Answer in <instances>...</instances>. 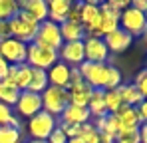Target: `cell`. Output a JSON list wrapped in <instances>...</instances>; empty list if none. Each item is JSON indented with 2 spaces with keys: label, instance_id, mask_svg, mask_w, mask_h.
<instances>
[{
  "label": "cell",
  "instance_id": "29",
  "mask_svg": "<svg viewBox=\"0 0 147 143\" xmlns=\"http://www.w3.org/2000/svg\"><path fill=\"white\" fill-rule=\"evenodd\" d=\"M20 12V4L16 0H0V20H10Z\"/></svg>",
  "mask_w": 147,
  "mask_h": 143
},
{
  "label": "cell",
  "instance_id": "35",
  "mask_svg": "<svg viewBox=\"0 0 147 143\" xmlns=\"http://www.w3.org/2000/svg\"><path fill=\"white\" fill-rule=\"evenodd\" d=\"M82 6H84V2H72L70 12H68V22L80 24V20H82Z\"/></svg>",
  "mask_w": 147,
  "mask_h": 143
},
{
  "label": "cell",
  "instance_id": "49",
  "mask_svg": "<svg viewBox=\"0 0 147 143\" xmlns=\"http://www.w3.org/2000/svg\"><path fill=\"white\" fill-rule=\"evenodd\" d=\"M145 18H147V12H145Z\"/></svg>",
  "mask_w": 147,
  "mask_h": 143
},
{
  "label": "cell",
  "instance_id": "23",
  "mask_svg": "<svg viewBox=\"0 0 147 143\" xmlns=\"http://www.w3.org/2000/svg\"><path fill=\"white\" fill-rule=\"evenodd\" d=\"M113 115H115V119L119 121V125H121V127H139V125H141L139 115H137V107L121 105Z\"/></svg>",
  "mask_w": 147,
  "mask_h": 143
},
{
  "label": "cell",
  "instance_id": "5",
  "mask_svg": "<svg viewBox=\"0 0 147 143\" xmlns=\"http://www.w3.org/2000/svg\"><path fill=\"white\" fill-rule=\"evenodd\" d=\"M56 127H58V117L50 115L48 111H40V113H36L34 117L28 119V125H26L30 137H32V139H42V141L48 139L50 133H52Z\"/></svg>",
  "mask_w": 147,
  "mask_h": 143
},
{
  "label": "cell",
  "instance_id": "40",
  "mask_svg": "<svg viewBox=\"0 0 147 143\" xmlns=\"http://www.w3.org/2000/svg\"><path fill=\"white\" fill-rule=\"evenodd\" d=\"M137 115L141 123H147V99H143L139 105H137Z\"/></svg>",
  "mask_w": 147,
  "mask_h": 143
},
{
  "label": "cell",
  "instance_id": "22",
  "mask_svg": "<svg viewBox=\"0 0 147 143\" xmlns=\"http://www.w3.org/2000/svg\"><path fill=\"white\" fill-rule=\"evenodd\" d=\"M60 34H62L64 42H84L86 40V32H84L82 24L68 22V20L60 24Z\"/></svg>",
  "mask_w": 147,
  "mask_h": 143
},
{
  "label": "cell",
  "instance_id": "11",
  "mask_svg": "<svg viewBox=\"0 0 147 143\" xmlns=\"http://www.w3.org/2000/svg\"><path fill=\"white\" fill-rule=\"evenodd\" d=\"M58 58H60V62H64L70 68H80L86 62L84 42H64L62 48L58 50Z\"/></svg>",
  "mask_w": 147,
  "mask_h": 143
},
{
  "label": "cell",
  "instance_id": "2",
  "mask_svg": "<svg viewBox=\"0 0 147 143\" xmlns=\"http://www.w3.org/2000/svg\"><path fill=\"white\" fill-rule=\"evenodd\" d=\"M8 24H10V36H12L14 40L24 42V44H32V42H34L36 32H38V26H40L32 16H28L22 10H20L14 18H10Z\"/></svg>",
  "mask_w": 147,
  "mask_h": 143
},
{
  "label": "cell",
  "instance_id": "37",
  "mask_svg": "<svg viewBox=\"0 0 147 143\" xmlns=\"http://www.w3.org/2000/svg\"><path fill=\"white\" fill-rule=\"evenodd\" d=\"M58 127L66 133V137H68V139H74V137H78V135H80V125H66V123H58Z\"/></svg>",
  "mask_w": 147,
  "mask_h": 143
},
{
  "label": "cell",
  "instance_id": "38",
  "mask_svg": "<svg viewBox=\"0 0 147 143\" xmlns=\"http://www.w3.org/2000/svg\"><path fill=\"white\" fill-rule=\"evenodd\" d=\"M107 4H109L113 10H117V12H123V10L129 6V0H107Z\"/></svg>",
  "mask_w": 147,
  "mask_h": 143
},
{
  "label": "cell",
  "instance_id": "25",
  "mask_svg": "<svg viewBox=\"0 0 147 143\" xmlns=\"http://www.w3.org/2000/svg\"><path fill=\"white\" fill-rule=\"evenodd\" d=\"M94 127L98 129L99 133H107V135H111V137H115V135L119 133V129H121L119 121L115 119L113 113H107V115H103V117L96 119V121H94Z\"/></svg>",
  "mask_w": 147,
  "mask_h": 143
},
{
  "label": "cell",
  "instance_id": "43",
  "mask_svg": "<svg viewBox=\"0 0 147 143\" xmlns=\"http://www.w3.org/2000/svg\"><path fill=\"white\" fill-rule=\"evenodd\" d=\"M8 68H10V64H6V62L0 58V82L6 80V76H8Z\"/></svg>",
  "mask_w": 147,
  "mask_h": 143
},
{
  "label": "cell",
  "instance_id": "14",
  "mask_svg": "<svg viewBox=\"0 0 147 143\" xmlns=\"http://www.w3.org/2000/svg\"><path fill=\"white\" fill-rule=\"evenodd\" d=\"M99 12H101V18H99V30H101V38L111 34L113 30L119 28V16L121 12L113 10L107 2H101L99 4Z\"/></svg>",
  "mask_w": 147,
  "mask_h": 143
},
{
  "label": "cell",
  "instance_id": "48",
  "mask_svg": "<svg viewBox=\"0 0 147 143\" xmlns=\"http://www.w3.org/2000/svg\"><path fill=\"white\" fill-rule=\"evenodd\" d=\"M28 143H48V141H42V139H30Z\"/></svg>",
  "mask_w": 147,
  "mask_h": 143
},
{
  "label": "cell",
  "instance_id": "27",
  "mask_svg": "<svg viewBox=\"0 0 147 143\" xmlns=\"http://www.w3.org/2000/svg\"><path fill=\"white\" fill-rule=\"evenodd\" d=\"M48 74L44 70H32V80H30V86H28V92H34V94H42L46 88H48Z\"/></svg>",
  "mask_w": 147,
  "mask_h": 143
},
{
  "label": "cell",
  "instance_id": "4",
  "mask_svg": "<svg viewBox=\"0 0 147 143\" xmlns=\"http://www.w3.org/2000/svg\"><path fill=\"white\" fill-rule=\"evenodd\" d=\"M58 52L50 50V48L38 46V44H28V54H26V64L32 70H44L48 72L56 62H58Z\"/></svg>",
  "mask_w": 147,
  "mask_h": 143
},
{
  "label": "cell",
  "instance_id": "26",
  "mask_svg": "<svg viewBox=\"0 0 147 143\" xmlns=\"http://www.w3.org/2000/svg\"><path fill=\"white\" fill-rule=\"evenodd\" d=\"M18 97H20V90L14 84L0 82V103H4L8 107H14L16 101H18Z\"/></svg>",
  "mask_w": 147,
  "mask_h": 143
},
{
  "label": "cell",
  "instance_id": "47",
  "mask_svg": "<svg viewBox=\"0 0 147 143\" xmlns=\"http://www.w3.org/2000/svg\"><path fill=\"white\" fill-rule=\"evenodd\" d=\"M68 143H84L80 137H74V139H68Z\"/></svg>",
  "mask_w": 147,
  "mask_h": 143
},
{
  "label": "cell",
  "instance_id": "46",
  "mask_svg": "<svg viewBox=\"0 0 147 143\" xmlns=\"http://www.w3.org/2000/svg\"><path fill=\"white\" fill-rule=\"evenodd\" d=\"M141 40H143V48L147 50V30L143 32V36H141Z\"/></svg>",
  "mask_w": 147,
  "mask_h": 143
},
{
  "label": "cell",
  "instance_id": "8",
  "mask_svg": "<svg viewBox=\"0 0 147 143\" xmlns=\"http://www.w3.org/2000/svg\"><path fill=\"white\" fill-rule=\"evenodd\" d=\"M26 54H28V44L14 40V38H6L0 40V58L10 64V66H20L26 64Z\"/></svg>",
  "mask_w": 147,
  "mask_h": 143
},
{
  "label": "cell",
  "instance_id": "31",
  "mask_svg": "<svg viewBox=\"0 0 147 143\" xmlns=\"http://www.w3.org/2000/svg\"><path fill=\"white\" fill-rule=\"evenodd\" d=\"M115 143H139V127H121Z\"/></svg>",
  "mask_w": 147,
  "mask_h": 143
},
{
  "label": "cell",
  "instance_id": "9",
  "mask_svg": "<svg viewBox=\"0 0 147 143\" xmlns=\"http://www.w3.org/2000/svg\"><path fill=\"white\" fill-rule=\"evenodd\" d=\"M34 44L38 46H44V48H50V50H60L64 40H62V34H60V26L54 22H42L38 26V32H36V38H34Z\"/></svg>",
  "mask_w": 147,
  "mask_h": 143
},
{
  "label": "cell",
  "instance_id": "36",
  "mask_svg": "<svg viewBox=\"0 0 147 143\" xmlns=\"http://www.w3.org/2000/svg\"><path fill=\"white\" fill-rule=\"evenodd\" d=\"M46 141L48 143H68V137H66V133H64L60 127H56V129L50 133V137Z\"/></svg>",
  "mask_w": 147,
  "mask_h": 143
},
{
  "label": "cell",
  "instance_id": "39",
  "mask_svg": "<svg viewBox=\"0 0 147 143\" xmlns=\"http://www.w3.org/2000/svg\"><path fill=\"white\" fill-rule=\"evenodd\" d=\"M84 82V78H82V74H80V70L78 68H72L70 70V86H78V84H82ZM68 86V88H70Z\"/></svg>",
  "mask_w": 147,
  "mask_h": 143
},
{
  "label": "cell",
  "instance_id": "21",
  "mask_svg": "<svg viewBox=\"0 0 147 143\" xmlns=\"http://www.w3.org/2000/svg\"><path fill=\"white\" fill-rule=\"evenodd\" d=\"M117 90V94L121 97V103L123 105H131V107H137L141 101H143V95L139 94V90L133 86V84H129V82H123L119 88H115Z\"/></svg>",
  "mask_w": 147,
  "mask_h": 143
},
{
  "label": "cell",
  "instance_id": "30",
  "mask_svg": "<svg viewBox=\"0 0 147 143\" xmlns=\"http://www.w3.org/2000/svg\"><path fill=\"white\" fill-rule=\"evenodd\" d=\"M0 143H22V129L10 125L0 127Z\"/></svg>",
  "mask_w": 147,
  "mask_h": 143
},
{
  "label": "cell",
  "instance_id": "28",
  "mask_svg": "<svg viewBox=\"0 0 147 143\" xmlns=\"http://www.w3.org/2000/svg\"><path fill=\"white\" fill-rule=\"evenodd\" d=\"M4 125L16 127V129H20V127H22V125H20V119H18V115H14L12 107H8V105L0 103V127H4Z\"/></svg>",
  "mask_w": 147,
  "mask_h": 143
},
{
  "label": "cell",
  "instance_id": "41",
  "mask_svg": "<svg viewBox=\"0 0 147 143\" xmlns=\"http://www.w3.org/2000/svg\"><path fill=\"white\" fill-rule=\"evenodd\" d=\"M6 38H12L10 36V24L6 20H0V40H6Z\"/></svg>",
  "mask_w": 147,
  "mask_h": 143
},
{
  "label": "cell",
  "instance_id": "13",
  "mask_svg": "<svg viewBox=\"0 0 147 143\" xmlns=\"http://www.w3.org/2000/svg\"><path fill=\"white\" fill-rule=\"evenodd\" d=\"M103 42H105L109 54H123V52H127V50L131 48L133 38H131L127 32H123L121 28H117V30H113L111 34L103 36Z\"/></svg>",
  "mask_w": 147,
  "mask_h": 143
},
{
  "label": "cell",
  "instance_id": "17",
  "mask_svg": "<svg viewBox=\"0 0 147 143\" xmlns=\"http://www.w3.org/2000/svg\"><path fill=\"white\" fill-rule=\"evenodd\" d=\"M92 121V113L88 111V107H78V105H68L64 109V113L60 115L58 123H66V125H84Z\"/></svg>",
  "mask_w": 147,
  "mask_h": 143
},
{
  "label": "cell",
  "instance_id": "33",
  "mask_svg": "<svg viewBox=\"0 0 147 143\" xmlns=\"http://www.w3.org/2000/svg\"><path fill=\"white\" fill-rule=\"evenodd\" d=\"M80 139L84 143H98V137H99V131L94 127V123L90 121V123H84V125H80V135H78Z\"/></svg>",
  "mask_w": 147,
  "mask_h": 143
},
{
  "label": "cell",
  "instance_id": "6",
  "mask_svg": "<svg viewBox=\"0 0 147 143\" xmlns=\"http://www.w3.org/2000/svg\"><path fill=\"white\" fill-rule=\"evenodd\" d=\"M119 28L123 32H127L131 38H139L143 36V32L147 30V18L143 12L127 6L119 16Z\"/></svg>",
  "mask_w": 147,
  "mask_h": 143
},
{
  "label": "cell",
  "instance_id": "18",
  "mask_svg": "<svg viewBox=\"0 0 147 143\" xmlns=\"http://www.w3.org/2000/svg\"><path fill=\"white\" fill-rule=\"evenodd\" d=\"M20 10L32 16L38 24L48 20V2L46 0H24L20 2Z\"/></svg>",
  "mask_w": 147,
  "mask_h": 143
},
{
  "label": "cell",
  "instance_id": "24",
  "mask_svg": "<svg viewBox=\"0 0 147 143\" xmlns=\"http://www.w3.org/2000/svg\"><path fill=\"white\" fill-rule=\"evenodd\" d=\"M103 94H105L103 90H92L90 101H88V111L92 113V117H94V119H99V117H103V115H107Z\"/></svg>",
  "mask_w": 147,
  "mask_h": 143
},
{
  "label": "cell",
  "instance_id": "19",
  "mask_svg": "<svg viewBox=\"0 0 147 143\" xmlns=\"http://www.w3.org/2000/svg\"><path fill=\"white\" fill-rule=\"evenodd\" d=\"M72 2L70 0H50L48 2V20L54 24H64L68 20V12H70Z\"/></svg>",
  "mask_w": 147,
  "mask_h": 143
},
{
  "label": "cell",
  "instance_id": "20",
  "mask_svg": "<svg viewBox=\"0 0 147 143\" xmlns=\"http://www.w3.org/2000/svg\"><path fill=\"white\" fill-rule=\"evenodd\" d=\"M68 95H70V103L78 105V107H88V101H90V95H92V88L82 82L78 86H70L68 88Z\"/></svg>",
  "mask_w": 147,
  "mask_h": 143
},
{
  "label": "cell",
  "instance_id": "44",
  "mask_svg": "<svg viewBox=\"0 0 147 143\" xmlns=\"http://www.w3.org/2000/svg\"><path fill=\"white\" fill-rule=\"evenodd\" d=\"M139 143H147V123L139 125Z\"/></svg>",
  "mask_w": 147,
  "mask_h": 143
},
{
  "label": "cell",
  "instance_id": "16",
  "mask_svg": "<svg viewBox=\"0 0 147 143\" xmlns=\"http://www.w3.org/2000/svg\"><path fill=\"white\" fill-rule=\"evenodd\" d=\"M70 66H66L64 62H56L46 74H48V84L54 88H62V90H68L70 86Z\"/></svg>",
  "mask_w": 147,
  "mask_h": 143
},
{
  "label": "cell",
  "instance_id": "42",
  "mask_svg": "<svg viewBox=\"0 0 147 143\" xmlns=\"http://www.w3.org/2000/svg\"><path fill=\"white\" fill-rule=\"evenodd\" d=\"M129 6L139 10V12H143V14L147 12V0H129Z\"/></svg>",
  "mask_w": 147,
  "mask_h": 143
},
{
  "label": "cell",
  "instance_id": "1",
  "mask_svg": "<svg viewBox=\"0 0 147 143\" xmlns=\"http://www.w3.org/2000/svg\"><path fill=\"white\" fill-rule=\"evenodd\" d=\"M80 74L84 78V82L92 88V90H115L123 84V76L111 64H92V62H84L80 68Z\"/></svg>",
  "mask_w": 147,
  "mask_h": 143
},
{
  "label": "cell",
  "instance_id": "15",
  "mask_svg": "<svg viewBox=\"0 0 147 143\" xmlns=\"http://www.w3.org/2000/svg\"><path fill=\"white\" fill-rule=\"evenodd\" d=\"M30 80H32V68L28 64H20V66H10L8 68V76H6L4 82L14 84L20 92H24L30 86Z\"/></svg>",
  "mask_w": 147,
  "mask_h": 143
},
{
  "label": "cell",
  "instance_id": "10",
  "mask_svg": "<svg viewBox=\"0 0 147 143\" xmlns=\"http://www.w3.org/2000/svg\"><path fill=\"white\" fill-rule=\"evenodd\" d=\"M14 115H18V117H34L36 113H40L42 111V97L40 94H34V92H20V97H18V101H16V105H14Z\"/></svg>",
  "mask_w": 147,
  "mask_h": 143
},
{
  "label": "cell",
  "instance_id": "12",
  "mask_svg": "<svg viewBox=\"0 0 147 143\" xmlns=\"http://www.w3.org/2000/svg\"><path fill=\"white\" fill-rule=\"evenodd\" d=\"M84 54H86V62H92V64H107V60H109V52H107V46H105L103 38L86 36Z\"/></svg>",
  "mask_w": 147,
  "mask_h": 143
},
{
  "label": "cell",
  "instance_id": "7",
  "mask_svg": "<svg viewBox=\"0 0 147 143\" xmlns=\"http://www.w3.org/2000/svg\"><path fill=\"white\" fill-rule=\"evenodd\" d=\"M99 18H101L99 2H96V0H88V2H84V6H82V20H80V24H82L86 36H90V38H101Z\"/></svg>",
  "mask_w": 147,
  "mask_h": 143
},
{
  "label": "cell",
  "instance_id": "45",
  "mask_svg": "<svg viewBox=\"0 0 147 143\" xmlns=\"http://www.w3.org/2000/svg\"><path fill=\"white\" fill-rule=\"evenodd\" d=\"M98 143H115V137H111V135H107V133H99Z\"/></svg>",
  "mask_w": 147,
  "mask_h": 143
},
{
  "label": "cell",
  "instance_id": "34",
  "mask_svg": "<svg viewBox=\"0 0 147 143\" xmlns=\"http://www.w3.org/2000/svg\"><path fill=\"white\" fill-rule=\"evenodd\" d=\"M131 84L139 90V94L143 95V99H147V66L135 74V80H133Z\"/></svg>",
  "mask_w": 147,
  "mask_h": 143
},
{
  "label": "cell",
  "instance_id": "32",
  "mask_svg": "<svg viewBox=\"0 0 147 143\" xmlns=\"http://www.w3.org/2000/svg\"><path fill=\"white\" fill-rule=\"evenodd\" d=\"M103 99H105V109H107V113H115L123 105L117 90H107V92L103 94Z\"/></svg>",
  "mask_w": 147,
  "mask_h": 143
},
{
  "label": "cell",
  "instance_id": "3",
  "mask_svg": "<svg viewBox=\"0 0 147 143\" xmlns=\"http://www.w3.org/2000/svg\"><path fill=\"white\" fill-rule=\"evenodd\" d=\"M40 97H42V111H48L50 115H54V117H60L64 113V109L70 105L68 90H62V88L48 86L40 94Z\"/></svg>",
  "mask_w": 147,
  "mask_h": 143
}]
</instances>
